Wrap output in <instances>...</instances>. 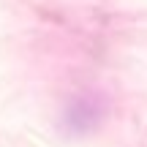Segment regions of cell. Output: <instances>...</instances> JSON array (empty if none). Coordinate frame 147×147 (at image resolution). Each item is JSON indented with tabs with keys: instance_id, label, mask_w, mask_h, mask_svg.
<instances>
[{
	"instance_id": "1",
	"label": "cell",
	"mask_w": 147,
	"mask_h": 147,
	"mask_svg": "<svg viewBox=\"0 0 147 147\" xmlns=\"http://www.w3.org/2000/svg\"><path fill=\"white\" fill-rule=\"evenodd\" d=\"M95 123H98V109L93 104H87V101H79L68 109V125L74 131H87Z\"/></svg>"
}]
</instances>
